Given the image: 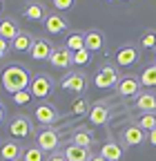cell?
Returning <instances> with one entry per match:
<instances>
[{
	"mask_svg": "<svg viewBox=\"0 0 156 161\" xmlns=\"http://www.w3.org/2000/svg\"><path fill=\"white\" fill-rule=\"evenodd\" d=\"M3 87L7 90V92H11V94H16V92H20V90H27L29 87V83H31V76H29V72L23 67V65H9L5 72H3Z\"/></svg>",
	"mask_w": 156,
	"mask_h": 161,
	"instance_id": "cell-1",
	"label": "cell"
},
{
	"mask_svg": "<svg viewBox=\"0 0 156 161\" xmlns=\"http://www.w3.org/2000/svg\"><path fill=\"white\" fill-rule=\"evenodd\" d=\"M118 80H121V74H118V69H116V65L105 63L98 72H96L94 85L98 87V90H109V87H116V85H118Z\"/></svg>",
	"mask_w": 156,
	"mask_h": 161,
	"instance_id": "cell-2",
	"label": "cell"
},
{
	"mask_svg": "<svg viewBox=\"0 0 156 161\" xmlns=\"http://www.w3.org/2000/svg\"><path fill=\"white\" fill-rule=\"evenodd\" d=\"M60 87L67 90V92H74V94H83L85 87H87V74L81 72V69H74V72H67L60 80Z\"/></svg>",
	"mask_w": 156,
	"mask_h": 161,
	"instance_id": "cell-3",
	"label": "cell"
},
{
	"mask_svg": "<svg viewBox=\"0 0 156 161\" xmlns=\"http://www.w3.org/2000/svg\"><path fill=\"white\" fill-rule=\"evenodd\" d=\"M49 63H51L56 69H69V67L74 65V54H71L65 45H58V47L51 49Z\"/></svg>",
	"mask_w": 156,
	"mask_h": 161,
	"instance_id": "cell-4",
	"label": "cell"
},
{
	"mask_svg": "<svg viewBox=\"0 0 156 161\" xmlns=\"http://www.w3.org/2000/svg\"><path fill=\"white\" fill-rule=\"evenodd\" d=\"M116 92H118V96H138L141 94V78L138 76H132V74H127V76H121V80H118V85H116Z\"/></svg>",
	"mask_w": 156,
	"mask_h": 161,
	"instance_id": "cell-5",
	"label": "cell"
},
{
	"mask_svg": "<svg viewBox=\"0 0 156 161\" xmlns=\"http://www.w3.org/2000/svg\"><path fill=\"white\" fill-rule=\"evenodd\" d=\"M54 83H51V78L47 74H38L31 78V83H29V92L31 96H38V98H47L49 92H51Z\"/></svg>",
	"mask_w": 156,
	"mask_h": 161,
	"instance_id": "cell-6",
	"label": "cell"
},
{
	"mask_svg": "<svg viewBox=\"0 0 156 161\" xmlns=\"http://www.w3.org/2000/svg\"><path fill=\"white\" fill-rule=\"evenodd\" d=\"M145 141H147V132L141 130L136 123H132V125H127V128L123 130V146H127V148L143 146Z\"/></svg>",
	"mask_w": 156,
	"mask_h": 161,
	"instance_id": "cell-7",
	"label": "cell"
},
{
	"mask_svg": "<svg viewBox=\"0 0 156 161\" xmlns=\"http://www.w3.org/2000/svg\"><path fill=\"white\" fill-rule=\"evenodd\" d=\"M36 146L40 148L43 152H56V148H58V134H56V130L45 128L43 132H38Z\"/></svg>",
	"mask_w": 156,
	"mask_h": 161,
	"instance_id": "cell-8",
	"label": "cell"
},
{
	"mask_svg": "<svg viewBox=\"0 0 156 161\" xmlns=\"http://www.w3.org/2000/svg\"><path fill=\"white\" fill-rule=\"evenodd\" d=\"M9 134L11 136H18V139H27L31 134V123H29V119L23 116V114H18L9 121Z\"/></svg>",
	"mask_w": 156,
	"mask_h": 161,
	"instance_id": "cell-9",
	"label": "cell"
},
{
	"mask_svg": "<svg viewBox=\"0 0 156 161\" xmlns=\"http://www.w3.org/2000/svg\"><path fill=\"white\" fill-rule=\"evenodd\" d=\"M36 121L40 125H54L58 119H60V114H58V110L54 108V105H49V103H40L36 108Z\"/></svg>",
	"mask_w": 156,
	"mask_h": 161,
	"instance_id": "cell-10",
	"label": "cell"
},
{
	"mask_svg": "<svg viewBox=\"0 0 156 161\" xmlns=\"http://www.w3.org/2000/svg\"><path fill=\"white\" fill-rule=\"evenodd\" d=\"M134 63H138V47L136 45H123L116 52V65L118 67H129Z\"/></svg>",
	"mask_w": 156,
	"mask_h": 161,
	"instance_id": "cell-11",
	"label": "cell"
},
{
	"mask_svg": "<svg viewBox=\"0 0 156 161\" xmlns=\"http://www.w3.org/2000/svg\"><path fill=\"white\" fill-rule=\"evenodd\" d=\"M51 49H54V47H51V43H49L47 38H34L29 54H31V58H34V60H49Z\"/></svg>",
	"mask_w": 156,
	"mask_h": 161,
	"instance_id": "cell-12",
	"label": "cell"
},
{
	"mask_svg": "<svg viewBox=\"0 0 156 161\" xmlns=\"http://www.w3.org/2000/svg\"><path fill=\"white\" fill-rule=\"evenodd\" d=\"M25 148L18 146V141H3L0 143V159L3 161H20Z\"/></svg>",
	"mask_w": 156,
	"mask_h": 161,
	"instance_id": "cell-13",
	"label": "cell"
},
{
	"mask_svg": "<svg viewBox=\"0 0 156 161\" xmlns=\"http://www.w3.org/2000/svg\"><path fill=\"white\" fill-rule=\"evenodd\" d=\"M45 29H47L49 34L58 36V34L67 31V20H65L60 14H47V16H45Z\"/></svg>",
	"mask_w": 156,
	"mask_h": 161,
	"instance_id": "cell-14",
	"label": "cell"
},
{
	"mask_svg": "<svg viewBox=\"0 0 156 161\" xmlns=\"http://www.w3.org/2000/svg\"><path fill=\"white\" fill-rule=\"evenodd\" d=\"M89 123L91 125H105L107 121H109V108L105 103H96L89 108Z\"/></svg>",
	"mask_w": 156,
	"mask_h": 161,
	"instance_id": "cell-15",
	"label": "cell"
},
{
	"mask_svg": "<svg viewBox=\"0 0 156 161\" xmlns=\"http://www.w3.org/2000/svg\"><path fill=\"white\" fill-rule=\"evenodd\" d=\"M20 31L23 29L18 27V23H16L13 18H3V20H0V38H5L7 43H11V40L20 34Z\"/></svg>",
	"mask_w": 156,
	"mask_h": 161,
	"instance_id": "cell-16",
	"label": "cell"
},
{
	"mask_svg": "<svg viewBox=\"0 0 156 161\" xmlns=\"http://www.w3.org/2000/svg\"><path fill=\"white\" fill-rule=\"evenodd\" d=\"M103 43H105V38H103V34H101L98 29L85 31V49H87L89 54L101 52V49H103Z\"/></svg>",
	"mask_w": 156,
	"mask_h": 161,
	"instance_id": "cell-17",
	"label": "cell"
},
{
	"mask_svg": "<svg viewBox=\"0 0 156 161\" xmlns=\"http://www.w3.org/2000/svg\"><path fill=\"white\" fill-rule=\"evenodd\" d=\"M98 154L103 159H107V161H121L123 159V146L116 143V141H107V143H103Z\"/></svg>",
	"mask_w": 156,
	"mask_h": 161,
	"instance_id": "cell-18",
	"label": "cell"
},
{
	"mask_svg": "<svg viewBox=\"0 0 156 161\" xmlns=\"http://www.w3.org/2000/svg\"><path fill=\"white\" fill-rule=\"evenodd\" d=\"M71 143L89 150V148L94 146V134H91L87 128H76V130H74V134H71Z\"/></svg>",
	"mask_w": 156,
	"mask_h": 161,
	"instance_id": "cell-19",
	"label": "cell"
},
{
	"mask_svg": "<svg viewBox=\"0 0 156 161\" xmlns=\"http://www.w3.org/2000/svg\"><path fill=\"white\" fill-rule=\"evenodd\" d=\"M63 154H65L67 161H89V157H91V152H89L87 148L74 146V143H69V146L63 150Z\"/></svg>",
	"mask_w": 156,
	"mask_h": 161,
	"instance_id": "cell-20",
	"label": "cell"
},
{
	"mask_svg": "<svg viewBox=\"0 0 156 161\" xmlns=\"http://www.w3.org/2000/svg\"><path fill=\"white\" fill-rule=\"evenodd\" d=\"M23 16L27 20H31V23H38V20H45L47 11H45V5H40V3H27Z\"/></svg>",
	"mask_w": 156,
	"mask_h": 161,
	"instance_id": "cell-21",
	"label": "cell"
},
{
	"mask_svg": "<svg viewBox=\"0 0 156 161\" xmlns=\"http://www.w3.org/2000/svg\"><path fill=\"white\" fill-rule=\"evenodd\" d=\"M136 110L141 112H156V94L152 92H143L136 96Z\"/></svg>",
	"mask_w": 156,
	"mask_h": 161,
	"instance_id": "cell-22",
	"label": "cell"
},
{
	"mask_svg": "<svg viewBox=\"0 0 156 161\" xmlns=\"http://www.w3.org/2000/svg\"><path fill=\"white\" fill-rule=\"evenodd\" d=\"M31 43H34V36L27 34V31H20V34L11 40V47H13V52H29L31 49Z\"/></svg>",
	"mask_w": 156,
	"mask_h": 161,
	"instance_id": "cell-23",
	"label": "cell"
},
{
	"mask_svg": "<svg viewBox=\"0 0 156 161\" xmlns=\"http://www.w3.org/2000/svg\"><path fill=\"white\" fill-rule=\"evenodd\" d=\"M65 47H67L71 54L81 52V49H85V34H81V31L69 34V36H67V40H65Z\"/></svg>",
	"mask_w": 156,
	"mask_h": 161,
	"instance_id": "cell-24",
	"label": "cell"
},
{
	"mask_svg": "<svg viewBox=\"0 0 156 161\" xmlns=\"http://www.w3.org/2000/svg\"><path fill=\"white\" fill-rule=\"evenodd\" d=\"M136 125H138L141 130H145V132L156 130V112H143L138 116V121H136Z\"/></svg>",
	"mask_w": 156,
	"mask_h": 161,
	"instance_id": "cell-25",
	"label": "cell"
},
{
	"mask_svg": "<svg viewBox=\"0 0 156 161\" xmlns=\"http://www.w3.org/2000/svg\"><path fill=\"white\" fill-rule=\"evenodd\" d=\"M138 78H141V85H145V87H156V65L145 67Z\"/></svg>",
	"mask_w": 156,
	"mask_h": 161,
	"instance_id": "cell-26",
	"label": "cell"
},
{
	"mask_svg": "<svg viewBox=\"0 0 156 161\" xmlns=\"http://www.w3.org/2000/svg\"><path fill=\"white\" fill-rule=\"evenodd\" d=\"M141 47L143 49H156V29H147L141 36Z\"/></svg>",
	"mask_w": 156,
	"mask_h": 161,
	"instance_id": "cell-27",
	"label": "cell"
},
{
	"mask_svg": "<svg viewBox=\"0 0 156 161\" xmlns=\"http://www.w3.org/2000/svg\"><path fill=\"white\" fill-rule=\"evenodd\" d=\"M23 161H45V152L38 148V146L27 148V150L23 152Z\"/></svg>",
	"mask_w": 156,
	"mask_h": 161,
	"instance_id": "cell-28",
	"label": "cell"
},
{
	"mask_svg": "<svg viewBox=\"0 0 156 161\" xmlns=\"http://www.w3.org/2000/svg\"><path fill=\"white\" fill-rule=\"evenodd\" d=\"M71 114H89V103L85 98H76L71 105Z\"/></svg>",
	"mask_w": 156,
	"mask_h": 161,
	"instance_id": "cell-29",
	"label": "cell"
},
{
	"mask_svg": "<svg viewBox=\"0 0 156 161\" xmlns=\"http://www.w3.org/2000/svg\"><path fill=\"white\" fill-rule=\"evenodd\" d=\"M29 101H31V92L29 90H20V92L13 94V103H18V105H27Z\"/></svg>",
	"mask_w": 156,
	"mask_h": 161,
	"instance_id": "cell-30",
	"label": "cell"
},
{
	"mask_svg": "<svg viewBox=\"0 0 156 161\" xmlns=\"http://www.w3.org/2000/svg\"><path fill=\"white\" fill-rule=\"evenodd\" d=\"M89 60H91V54L87 49H81V52L74 54V65H85V63H89Z\"/></svg>",
	"mask_w": 156,
	"mask_h": 161,
	"instance_id": "cell-31",
	"label": "cell"
},
{
	"mask_svg": "<svg viewBox=\"0 0 156 161\" xmlns=\"http://www.w3.org/2000/svg\"><path fill=\"white\" fill-rule=\"evenodd\" d=\"M76 0H54V7L56 9H71Z\"/></svg>",
	"mask_w": 156,
	"mask_h": 161,
	"instance_id": "cell-32",
	"label": "cell"
},
{
	"mask_svg": "<svg viewBox=\"0 0 156 161\" xmlns=\"http://www.w3.org/2000/svg\"><path fill=\"white\" fill-rule=\"evenodd\" d=\"M47 161H67V159H65V154H63L60 150H56V152H51V154L47 157Z\"/></svg>",
	"mask_w": 156,
	"mask_h": 161,
	"instance_id": "cell-33",
	"label": "cell"
},
{
	"mask_svg": "<svg viewBox=\"0 0 156 161\" xmlns=\"http://www.w3.org/2000/svg\"><path fill=\"white\" fill-rule=\"evenodd\" d=\"M7 52H9V43H7L5 38H0V58H5Z\"/></svg>",
	"mask_w": 156,
	"mask_h": 161,
	"instance_id": "cell-34",
	"label": "cell"
},
{
	"mask_svg": "<svg viewBox=\"0 0 156 161\" xmlns=\"http://www.w3.org/2000/svg\"><path fill=\"white\" fill-rule=\"evenodd\" d=\"M147 141H149V146H156V130L147 132Z\"/></svg>",
	"mask_w": 156,
	"mask_h": 161,
	"instance_id": "cell-35",
	"label": "cell"
},
{
	"mask_svg": "<svg viewBox=\"0 0 156 161\" xmlns=\"http://www.w3.org/2000/svg\"><path fill=\"white\" fill-rule=\"evenodd\" d=\"M5 114H7V112H5V105L0 103V123H3V121H5Z\"/></svg>",
	"mask_w": 156,
	"mask_h": 161,
	"instance_id": "cell-36",
	"label": "cell"
},
{
	"mask_svg": "<svg viewBox=\"0 0 156 161\" xmlns=\"http://www.w3.org/2000/svg\"><path fill=\"white\" fill-rule=\"evenodd\" d=\"M89 161H107V159H103L101 154H91V157H89Z\"/></svg>",
	"mask_w": 156,
	"mask_h": 161,
	"instance_id": "cell-37",
	"label": "cell"
},
{
	"mask_svg": "<svg viewBox=\"0 0 156 161\" xmlns=\"http://www.w3.org/2000/svg\"><path fill=\"white\" fill-rule=\"evenodd\" d=\"M3 7H5V0H0V11H3Z\"/></svg>",
	"mask_w": 156,
	"mask_h": 161,
	"instance_id": "cell-38",
	"label": "cell"
},
{
	"mask_svg": "<svg viewBox=\"0 0 156 161\" xmlns=\"http://www.w3.org/2000/svg\"><path fill=\"white\" fill-rule=\"evenodd\" d=\"M154 65H156V54H154Z\"/></svg>",
	"mask_w": 156,
	"mask_h": 161,
	"instance_id": "cell-39",
	"label": "cell"
},
{
	"mask_svg": "<svg viewBox=\"0 0 156 161\" xmlns=\"http://www.w3.org/2000/svg\"><path fill=\"white\" fill-rule=\"evenodd\" d=\"M105 3H112V0H105Z\"/></svg>",
	"mask_w": 156,
	"mask_h": 161,
	"instance_id": "cell-40",
	"label": "cell"
}]
</instances>
